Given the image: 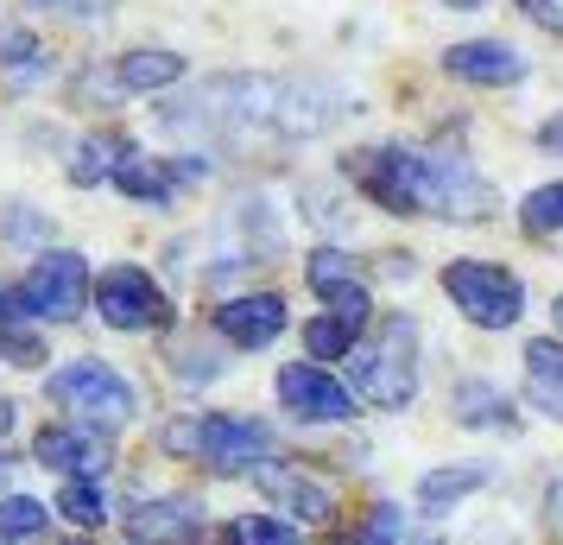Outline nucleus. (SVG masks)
I'll list each match as a JSON object with an SVG mask.
<instances>
[{
	"label": "nucleus",
	"mask_w": 563,
	"mask_h": 545,
	"mask_svg": "<svg viewBox=\"0 0 563 545\" xmlns=\"http://www.w3.org/2000/svg\"><path fill=\"white\" fill-rule=\"evenodd\" d=\"M216 330L241 349H260V342H273L285 330V298L279 292H254V298H229L222 312H216Z\"/></svg>",
	"instance_id": "nucleus-11"
},
{
	"label": "nucleus",
	"mask_w": 563,
	"mask_h": 545,
	"mask_svg": "<svg viewBox=\"0 0 563 545\" xmlns=\"http://www.w3.org/2000/svg\"><path fill=\"white\" fill-rule=\"evenodd\" d=\"M96 305L114 330H153L165 324V292L153 286V273H140V266H108L102 286H96Z\"/></svg>",
	"instance_id": "nucleus-7"
},
{
	"label": "nucleus",
	"mask_w": 563,
	"mask_h": 545,
	"mask_svg": "<svg viewBox=\"0 0 563 545\" xmlns=\"http://www.w3.org/2000/svg\"><path fill=\"white\" fill-rule=\"evenodd\" d=\"M260 489L279 501L285 514H298V520H330V489L323 482H310V476H298V469H260Z\"/></svg>",
	"instance_id": "nucleus-17"
},
{
	"label": "nucleus",
	"mask_w": 563,
	"mask_h": 545,
	"mask_svg": "<svg viewBox=\"0 0 563 545\" xmlns=\"http://www.w3.org/2000/svg\"><path fill=\"white\" fill-rule=\"evenodd\" d=\"M133 146L128 140H102V133H89L77 146V159H70V184H102V178H114V165L128 159Z\"/></svg>",
	"instance_id": "nucleus-19"
},
{
	"label": "nucleus",
	"mask_w": 563,
	"mask_h": 545,
	"mask_svg": "<svg viewBox=\"0 0 563 545\" xmlns=\"http://www.w3.org/2000/svg\"><path fill=\"white\" fill-rule=\"evenodd\" d=\"M32 533H45V508L32 501V494H13V501H0V545H20Z\"/></svg>",
	"instance_id": "nucleus-21"
},
{
	"label": "nucleus",
	"mask_w": 563,
	"mask_h": 545,
	"mask_svg": "<svg viewBox=\"0 0 563 545\" xmlns=\"http://www.w3.org/2000/svg\"><path fill=\"white\" fill-rule=\"evenodd\" d=\"M482 482H487L482 464H475V469H437V476H424V482H418V501H424V508H443V501L482 489Z\"/></svg>",
	"instance_id": "nucleus-20"
},
{
	"label": "nucleus",
	"mask_w": 563,
	"mask_h": 545,
	"mask_svg": "<svg viewBox=\"0 0 563 545\" xmlns=\"http://www.w3.org/2000/svg\"><path fill=\"white\" fill-rule=\"evenodd\" d=\"M7 425H13V406H7V400H0V432H7Z\"/></svg>",
	"instance_id": "nucleus-33"
},
{
	"label": "nucleus",
	"mask_w": 563,
	"mask_h": 545,
	"mask_svg": "<svg viewBox=\"0 0 563 545\" xmlns=\"http://www.w3.org/2000/svg\"><path fill=\"white\" fill-rule=\"evenodd\" d=\"M349 178L367 204L386 216H487L494 209V184L450 153H411V146H367L349 153Z\"/></svg>",
	"instance_id": "nucleus-1"
},
{
	"label": "nucleus",
	"mask_w": 563,
	"mask_h": 545,
	"mask_svg": "<svg viewBox=\"0 0 563 545\" xmlns=\"http://www.w3.org/2000/svg\"><path fill=\"white\" fill-rule=\"evenodd\" d=\"M443 70L462 83H482V89H507V83L526 77V57L500 45V39H462V45L443 52Z\"/></svg>",
	"instance_id": "nucleus-10"
},
{
	"label": "nucleus",
	"mask_w": 563,
	"mask_h": 545,
	"mask_svg": "<svg viewBox=\"0 0 563 545\" xmlns=\"http://www.w3.org/2000/svg\"><path fill=\"white\" fill-rule=\"evenodd\" d=\"M443 7H456V13H482L487 0H443Z\"/></svg>",
	"instance_id": "nucleus-31"
},
{
	"label": "nucleus",
	"mask_w": 563,
	"mask_h": 545,
	"mask_svg": "<svg viewBox=\"0 0 563 545\" xmlns=\"http://www.w3.org/2000/svg\"><path fill=\"white\" fill-rule=\"evenodd\" d=\"M0 356H20L26 368H38L45 362V342L26 337V330H13V324H0Z\"/></svg>",
	"instance_id": "nucleus-27"
},
{
	"label": "nucleus",
	"mask_w": 563,
	"mask_h": 545,
	"mask_svg": "<svg viewBox=\"0 0 563 545\" xmlns=\"http://www.w3.org/2000/svg\"><path fill=\"white\" fill-rule=\"evenodd\" d=\"M558 330H563V298H558Z\"/></svg>",
	"instance_id": "nucleus-34"
},
{
	"label": "nucleus",
	"mask_w": 563,
	"mask_h": 545,
	"mask_svg": "<svg viewBox=\"0 0 563 545\" xmlns=\"http://www.w3.org/2000/svg\"><path fill=\"white\" fill-rule=\"evenodd\" d=\"M519 216H526V229H538V235L563 229V184H544V190H532Z\"/></svg>",
	"instance_id": "nucleus-22"
},
{
	"label": "nucleus",
	"mask_w": 563,
	"mask_h": 545,
	"mask_svg": "<svg viewBox=\"0 0 563 545\" xmlns=\"http://www.w3.org/2000/svg\"><path fill=\"white\" fill-rule=\"evenodd\" d=\"M519 7H526L544 32H563V0H519Z\"/></svg>",
	"instance_id": "nucleus-29"
},
{
	"label": "nucleus",
	"mask_w": 563,
	"mask_h": 545,
	"mask_svg": "<svg viewBox=\"0 0 563 545\" xmlns=\"http://www.w3.org/2000/svg\"><path fill=\"white\" fill-rule=\"evenodd\" d=\"M399 508H374V520H367V533H361V545H399Z\"/></svg>",
	"instance_id": "nucleus-28"
},
{
	"label": "nucleus",
	"mask_w": 563,
	"mask_h": 545,
	"mask_svg": "<svg viewBox=\"0 0 563 545\" xmlns=\"http://www.w3.org/2000/svg\"><path fill=\"white\" fill-rule=\"evenodd\" d=\"M45 400L64 406V413H77L82 425H128V418H133V388L108 362L57 368L52 381H45Z\"/></svg>",
	"instance_id": "nucleus-4"
},
{
	"label": "nucleus",
	"mask_w": 563,
	"mask_h": 545,
	"mask_svg": "<svg viewBox=\"0 0 563 545\" xmlns=\"http://www.w3.org/2000/svg\"><path fill=\"white\" fill-rule=\"evenodd\" d=\"M305 280H310V292L330 305V312H342V317H367V286H361V273L349 266L342 254H330V248H317V254L305 260Z\"/></svg>",
	"instance_id": "nucleus-12"
},
{
	"label": "nucleus",
	"mask_w": 563,
	"mask_h": 545,
	"mask_svg": "<svg viewBox=\"0 0 563 545\" xmlns=\"http://www.w3.org/2000/svg\"><path fill=\"white\" fill-rule=\"evenodd\" d=\"M544 140H551V146L563 153V121H551V128H544Z\"/></svg>",
	"instance_id": "nucleus-32"
},
{
	"label": "nucleus",
	"mask_w": 563,
	"mask_h": 545,
	"mask_svg": "<svg viewBox=\"0 0 563 545\" xmlns=\"http://www.w3.org/2000/svg\"><path fill=\"white\" fill-rule=\"evenodd\" d=\"M526 393L544 418H563V342H526Z\"/></svg>",
	"instance_id": "nucleus-16"
},
{
	"label": "nucleus",
	"mask_w": 563,
	"mask_h": 545,
	"mask_svg": "<svg viewBox=\"0 0 563 545\" xmlns=\"http://www.w3.org/2000/svg\"><path fill=\"white\" fill-rule=\"evenodd\" d=\"M57 514L77 520V526H96V520H102L108 508H102V494H96V482H70V489L57 494Z\"/></svg>",
	"instance_id": "nucleus-24"
},
{
	"label": "nucleus",
	"mask_w": 563,
	"mask_h": 545,
	"mask_svg": "<svg viewBox=\"0 0 563 545\" xmlns=\"http://www.w3.org/2000/svg\"><path fill=\"white\" fill-rule=\"evenodd\" d=\"M418 330L411 317H386L380 337L355 349V393L367 406H406L418 393Z\"/></svg>",
	"instance_id": "nucleus-2"
},
{
	"label": "nucleus",
	"mask_w": 563,
	"mask_h": 545,
	"mask_svg": "<svg viewBox=\"0 0 563 545\" xmlns=\"http://www.w3.org/2000/svg\"><path fill=\"white\" fill-rule=\"evenodd\" d=\"M32 13H45V20H102L114 0H20Z\"/></svg>",
	"instance_id": "nucleus-25"
},
{
	"label": "nucleus",
	"mask_w": 563,
	"mask_h": 545,
	"mask_svg": "<svg viewBox=\"0 0 563 545\" xmlns=\"http://www.w3.org/2000/svg\"><path fill=\"white\" fill-rule=\"evenodd\" d=\"M279 400L298 418H317V425H335V418L355 413V393L342 388V381H330L317 362H291L279 374Z\"/></svg>",
	"instance_id": "nucleus-9"
},
{
	"label": "nucleus",
	"mask_w": 563,
	"mask_h": 545,
	"mask_svg": "<svg viewBox=\"0 0 563 545\" xmlns=\"http://www.w3.org/2000/svg\"><path fill=\"white\" fill-rule=\"evenodd\" d=\"M266 444H273V432H266L260 418H234V413H216V418H203V425H172V432H165V450H197V457L216 464V469L260 464Z\"/></svg>",
	"instance_id": "nucleus-5"
},
{
	"label": "nucleus",
	"mask_w": 563,
	"mask_h": 545,
	"mask_svg": "<svg viewBox=\"0 0 563 545\" xmlns=\"http://www.w3.org/2000/svg\"><path fill=\"white\" fill-rule=\"evenodd\" d=\"M355 337H361V317L330 312V317H317V324L305 330V349H310V362H342V356L355 349Z\"/></svg>",
	"instance_id": "nucleus-18"
},
{
	"label": "nucleus",
	"mask_w": 563,
	"mask_h": 545,
	"mask_svg": "<svg viewBox=\"0 0 563 545\" xmlns=\"http://www.w3.org/2000/svg\"><path fill=\"white\" fill-rule=\"evenodd\" d=\"M178 77H184L178 52H128V57H114V64H102V70H89L77 83V96H96V89H108V96H158Z\"/></svg>",
	"instance_id": "nucleus-8"
},
{
	"label": "nucleus",
	"mask_w": 563,
	"mask_h": 545,
	"mask_svg": "<svg viewBox=\"0 0 563 545\" xmlns=\"http://www.w3.org/2000/svg\"><path fill=\"white\" fill-rule=\"evenodd\" d=\"M203 165H178V159H140L128 153L121 165H114V184L128 190V197H140V204H165L172 190H178L184 178H197Z\"/></svg>",
	"instance_id": "nucleus-14"
},
{
	"label": "nucleus",
	"mask_w": 563,
	"mask_h": 545,
	"mask_svg": "<svg viewBox=\"0 0 563 545\" xmlns=\"http://www.w3.org/2000/svg\"><path fill=\"white\" fill-rule=\"evenodd\" d=\"M128 533L140 545H190L203 533V514L190 501H140L128 514Z\"/></svg>",
	"instance_id": "nucleus-13"
},
{
	"label": "nucleus",
	"mask_w": 563,
	"mask_h": 545,
	"mask_svg": "<svg viewBox=\"0 0 563 545\" xmlns=\"http://www.w3.org/2000/svg\"><path fill=\"white\" fill-rule=\"evenodd\" d=\"M38 464L70 469V476H96L108 464V444L96 432H77V425H52V432H38Z\"/></svg>",
	"instance_id": "nucleus-15"
},
{
	"label": "nucleus",
	"mask_w": 563,
	"mask_h": 545,
	"mask_svg": "<svg viewBox=\"0 0 563 545\" xmlns=\"http://www.w3.org/2000/svg\"><path fill=\"white\" fill-rule=\"evenodd\" d=\"M551 533H563V489H551Z\"/></svg>",
	"instance_id": "nucleus-30"
},
{
	"label": "nucleus",
	"mask_w": 563,
	"mask_h": 545,
	"mask_svg": "<svg viewBox=\"0 0 563 545\" xmlns=\"http://www.w3.org/2000/svg\"><path fill=\"white\" fill-rule=\"evenodd\" d=\"M82 298H89V266H82V254H70V248H57V254L32 260V273L20 280V312L32 317H77Z\"/></svg>",
	"instance_id": "nucleus-6"
},
{
	"label": "nucleus",
	"mask_w": 563,
	"mask_h": 545,
	"mask_svg": "<svg viewBox=\"0 0 563 545\" xmlns=\"http://www.w3.org/2000/svg\"><path fill=\"white\" fill-rule=\"evenodd\" d=\"M0 70H20V77H38V45L26 32H0Z\"/></svg>",
	"instance_id": "nucleus-26"
},
{
	"label": "nucleus",
	"mask_w": 563,
	"mask_h": 545,
	"mask_svg": "<svg viewBox=\"0 0 563 545\" xmlns=\"http://www.w3.org/2000/svg\"><path fill=\"white\" fill-rule=\"evenodd\" d=\"M229 545H291V526L285 520H266V514H247L229 526Z\"/></svg>",
	"instance_id": "nucleus-23"
},
{
	"label": "nucleus",
	"mask_w": 563,
	"mask_h": 545,
	"mask_svg": "<svg viewBox=\"0 0 563 545\" xmlns=\"http://www.w3.org/2000/svg\"><path fill=\"white\" fill-rule=\"evenodd\" d=\"M443 292L462 305L468 324H482V330H507L526 317V286L512 280L507 266H494V260H450L443 266Z\"/></svg>",
	"instance_id": "nucleus-3"
},
{
	"label": "nucleus",
	"mask_w": 563,
	"mask_h": 545,
	"mask_svg": "<svg viewBox=\"0 0 563 545\" xmlns=\"http://www.w3.org/2000/svg\"><path fill=\"white\" fill-rule=\"evenodd\" d=\"M0 312H7V305H0Z\"/></svg>",
	"instance_id": "nucleus-35"
}]
</instances>
